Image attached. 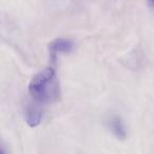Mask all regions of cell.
Returning <instances> with one entry per match:
<instances>
[{"instance_id":"cell-1","label":"cell","mask_w":154,"mask_h":154,"mask_svg":"<svg viewBox=\"0 0 154 154\" xmlns=\"http://www.w3.org/2000/svg\"><path fill=\"white\" fill-rule=\"evenodd\" d=\"M29 93L39 103H53L60 99V85L53 68H47L33 76L29 84Z\"/></svg>"},{"instance_id":"cell-2","label":"cell","mask_w":154,"mask_h":154,"mask_svg":"<svg viewBox=\"0 0 154 154\" xmlns=\"http://www.w3.org/2000/svg\"><path fill=\"white\" fill-rule=\"evenodd\" d=\"M74 48V45L71 40L66 38H57L52 40L49 43V52L51 59L55 62V59L58 54L70 53Z\"/></svg>"},{"instance_id":"cell-3","label":"cell","mask_w":154,"mask_h":154,"mask_svg":"<svg viewBox=\"0 0 154 154\" xmlns=\"http://www.w3.org/2000/svg\"><path fill=\"white\" fill-rule=\"evenodd\" d=\"M107 126L109 130L113 133V135L117 139L124 140L127 137V130L125 127L124 122H122V118L117 115H112L111 117L108 119Z\"/></svg>"},{"instance_id":"cell-4","label":"cell","mask_w":154,"mask_h":154,"mask_svg":"<svg viewBox=\"0 0 154 154\" xmlns=\"http://www.w3.org/2000/svg\"><path fill=\"white\" fill-rule=\"evenodd\" d=\"M42 120V112L35 107H28L26 110V122L31 128H36Z\"/></svg>"},{"instance_id":"cell-5","label":"cell","mask_w":154,"mask_h":154,"mask_svg":"<svg viewBox=\"0 0 154 154\" xmlns=\"http://www.w3.org/2000/svg\"><path fill=\"white\" fill-rule=\"evenodd\" d=\"M149 3L152 5V7H154V0H149Z\"/></svg>"},{"instance_id":"cell-6","label":"cell","mask_w":154,"mask_h":154,"mask_svg":"<svg viewBox=\"0 0 154 154\" xmlns=\"http://www.w3.org/2000/svg\"><path fill=\"white\" fill-rule=\"evenodd\" d=\"M0 154H7V153H5V150L3 149V148L1 149V151H0Z\"/></svg>"}]
</instances>
